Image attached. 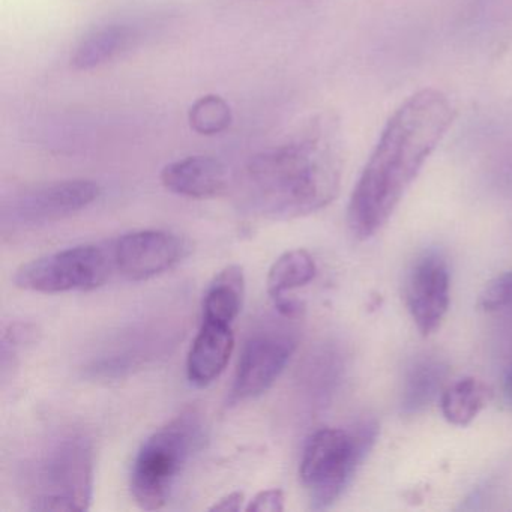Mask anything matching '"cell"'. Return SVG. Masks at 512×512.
Returning a JSON list of instances; mask_svg holds the SVG:
<instances>
[{"mask_svg": "<svg viewBox=\"0 0 512 512\" xmlns=\"http://www.w3.org/2000/svg\"><path fill=\"white\" fill-rule=\"evenodd\" d=\"M454 119L449 98L433 88L416 92L395 110L350 197L353 236L365 241L388 223Z\"/></svg>", "mask_w": 512, "mask_h": 512, "instance_id": "1", "label": "cell"}, {"mask_svg": "<svg viewBox=\"0 0 512 512\" xmlns=\"http://www.w3.org/2000/svg\"><path fill=\"white\" fill-rule=\"evenodd\" d=\"M343 149L332 119H319L292 142L251 158L241 179L248 208L271 221L308 217L340 193Z\"/></svg>", "mask_w": 512, "mask_h": 512, "instance_id": "2", "label": "cell"}, {"mask_svg": "<svg viewBox=\"0 0 512 512\" xmlns=\"http://www.w3.org/2000/svg\"><path fill=\"white\" fill-rule=\"evenodd\" d=\"M205 428L199 413L184 412L155 431L137 452L131 469V494L137 505L155 511L166 505L179 476L202 448Z\"/></svg>", "mask_w": 512, "mask_h": 512, "instance_id": "3", "label": "cell"}, {"mask_svg": "<svg viewBox=\"0 0 512 512\" xmlns=\"http://www.w3.org/2000/svg\"><path fill=\"white\" fill-rule=\"evenodd\" d=\"M94 454L85 436L55 440L31 469V511H86L92 497Z\"/></svg>", "mask_w": 512, "mask_h": 512, "instance_id": "4", "label": "cell"}, {"mask_svg": "<svg viewBox=\"0 0 512 512\" xmlns=\"http://www.w3.org/2000/svg\"><path fill=\"white\" fill-rule=\"evenodd\" d=\"M368 439L343 428H322L307 440L299 476L314 509L329 508L343 494Z\"/></svg>", "mask_w": 512, "mask_h": 512, "instance_id": "5", "label": "cell"}, {"mask_svg": "<svg viewBox=\"0 0 512 512\" xmlns=\"http://www.w3.org/2000/svg\"><path fill=\"white\" fill-rule=\"evenodd\" d=\"M112 262L103 248L80 245L47 254L20 266L14 284L28 292H88L103 286L110 277Z\"/></svg>", "mask_w": 512, "mask_h": 512, "instance_id": "6", "label": "cell"}, {"mask_svg": "<svg viewBox=\"0 0 512 512\" xmlns=\"http://www.w3.org/2000/svg\"><path fill=\"white\" fill-rule=\"evenodd\" d=\"M100 194V185L89 179L38 185L17 194L4 206V220L25 227L56 223L88 208Z\"/></svg>", "mask_w": 512, "mask_h": 512, "instance_id": "7", "label": "cell"}, {"mask_svg": "<svg viewBox=\"0 0 512 512\" xmlns=\"http://www.w3.org/2000/svg\"><path fill=\"white\" fill-rule=\"evenodd\" d=\"M295 334L266 329L248 338L236 368L230 403H242L265 394L283 374L296 350Z\"/></svg>", "mask_w": 512, "mask_h": 512, "instance_id": "8", "label": "cell"}, {"mask_svg": "<svg viewBox=\"0 0 512 512\" xmlns=\"http://www.w3.org/2000/svg\"><path fill=\"white\" fill-rule=\"evenodd\" d=\"M187 239L166 230L127 233L113 247V265L130 281H146L175 268L190 254Z\"/></svg>", "mask_w": 512, "mask_h": 512, "instance_id": "9", "label": "cell"}, {"mask_svg": "<svg viewBox=\"0 0 512 512\" xmlns=\"http://www.w3.org/2000/svg\"><path fill=\"white\" fill-rule=\"evenodd\" d=\"M404 299L416 328L424 337L440 328L451 302L448 263L440 254L427 253L413 263L407 274Z\"/></svg>", "mask_w": 512, "mask_h": 512, "instance_id": "10", "label": "cell"}, {"mask_svg": "<svg viewBox=\"0 0 512 512\" xmlns=\"http://www.w3.org/2000/svg\"><path fill=\"white\" fill-rule=\"evenodd\" d=\"M161 184L188 199H212L229 185V172L220 160L206 155L182 158L167 164L161 172Z\"/></svg>", "mask_w": 512, "mask_h": 512, "instance_id": "11", "label": "cell"}, {"mask_svg": "<svg viewBox=\"0 0 512 512\" xmlns=\"http://www.w3.org/2000/svg\"><path fill=\"white\" fill-rule=\"evenodd\" d=\"M235 349L232 325L203 320L187 359L191 385L206 388L226 370Z\"/></svg>", "mask_w": 512, "mask_h": 512, "instance_id": "12", "label": "cell"}, {"mask_svg": "<svg viewBox=\"0 0 512 512\" xmlns=\"http://www.w3.org/2000/svg\"><path fill=\"white\" fill-rule=\"evenodd\" d=\"M317 274L316 262L308 251L290 250L275 260L269 269L268 293L278 313L290 319H298L302 305L286 296L287 292L307 286Z\"/></svg>", "mask_w": 512, "mask_h": 512, "instance_id": "13", "label": "cell"}, {"mask_svg": "<svg viewBox=\"0 0 512 512\" xmlns=\"http://www.w3.org/2000/svg\"><path fill=\"white\" fill-rule=\"evenodd\" d=\"M136 37L134 28L122 23L100 26L89 32L74 49L71 67L77 71H89L101 67L121 55Z\"/></svg>", "mask_w": 512, "mask_h": 512, "instance_id": "14", "label": "cell"}, {"mask_svg": "<svg viewBox=\"0 0 512 512\" xmlns=\"http://www.w3.org/2000/svg\"><path fill=\"white\" fill-rule=\"evenodd\" d=\"M245 278L239 265L220 272L209 286L203 301V320L233 325L244 304Z\"/></svg>", "mask_w": 512, "mask_h": 512, "instance_id": "15", "label": "cell"}, {"mask_svg": "<svg viewBox=\"0 0 512 512\" xmlns=\"http://www.w3.org/2000/svg\"><path fill=\"white\" fill-rule=\"evenodd\" d=\"M491 400V389L475 377L452 383L440 398L443 416L449 424L466 427Z\"/></svg>", "mask_w": 512, "mask_h": 512, "instance_id": "16", "label": "cell"}, {"mask_svg": "<svg viewBox=\"0 0 512 512\" xmlns=\"http://www.w3.org/2000/svg\"><path fill=\"white\" fill-rule=\"evenodd\" d=\"M445 377L440 362L421 361L410 370L403 395V410L407 415L421 412L436 397Z\"/></svg>", "mask_w": 512, "mask_h": 512, "instance_id": "17", "label": "cell"}, {"mask_svg": "<svg viewBox=\"0 0 512 512\" xmlns=\"http://www.w3.org/2000/svg\"><path fill=\"white\" fill-rule=\"evenodd\" d=\"M191 128L202 136L223 133L232 124V110L218 95L199 98L188 112Z\"/></svg>", "mask_w": 512, "mask_h": 512, "instance_id": "18", "label": "cell"}, {"mask_svg": "<svg viewBox=\"0 0 512 512\" xmlns=\"http://www.w3.org/2000/svg\"><path fill=\"white\" fill-rule=\"evenodd\" d=\"M512 305V269L494 278L479 296V307L485 311L503 310Z\"/></svg>", "mask_w": 512, "mask_h": 512, "instance_id": "19", "label": "cell"}, {"mask_svg": "<svg viewBox=\"0 0 512 512\" xmlns=\"http://www.w3.org/2000/svg\"><path fill=\"white\" fill-rule=\"evenodd\" d=\"M245 511L248 512H281L284 511V494L278 488L263 490L250 500Z\"/></svg>", "mask_w": 512, "mask_h": 512, "instance_id": "20", "label": "cell"}, {"mask_svg": "<svg viewBox=\"0 0 512 512\" xmlns=\"http://www.w3.org/2000/svg\"><path fill=\"white\" fill-rule=\"evenodd\" d=\"M242 503H244V493L241 491H232V493L226 494L221 497L218 502L209 508L212 512H238L242 509Z\"/></svg>", "mask_w": 512, "mask_h": 512, "instance_id": "21", "label": "cell"}, {"mask_svg": "<svg viewBox=\"0 0 512 512\" xmlns=\"http://www.w3.org/2000/svg\"><path fill=\"white\" fill-rule=\"evenodd\" d=\"M505 394L509 403L512 404V368L511 371H509L508 377H506Z\"/></svg>", "mask_w": 512, "mask_h": 512, "instance_id": "22", "label": "cell"}]
</instances>
